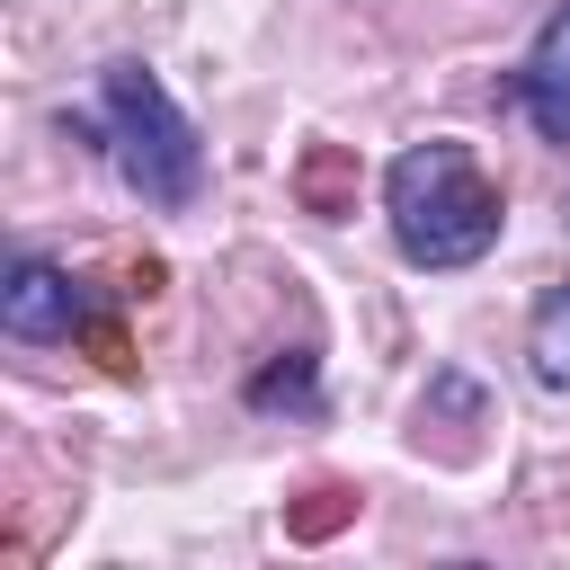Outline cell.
<instances>
[{
    "label": "cell",
    "instance_id": "1",
    "mask_svg": "<svg viewBox=\"0 0 570 570\" xmlns=\"http://www.w3.org/2000/svg\"><path fill=\"white\" fill-rule=\"evenodd\" d=\"M383 214H392V240L410 267H472L508 223L499 187L481 178V160L463 142H410L383 169Z\"/></svg>",
    "mask_w": 570,
    "mask_h": 570
},
{
    "label": "cell",
    "instance_id": "2",
    "mask_svg": "<svg viewBox=\"0 0 570 570\" xmlns=\"http://www.w3.org/2000/svg\"><path fill=\"white\" fill-rule=\"evenodd\" d=\"M98 116H107L116 178H125L142 205H160V214L196 205V187H205V142H196V125L178 116V98L160 89L151 62H107V71H98Z\"/></svg>",
    "mask_w": 570,
    "mask_h": 570
},
{
    "label": "cell",
    "instance_id": "3",
    "mask_svg": "<svg viewBox=\"0 0 570 570\" xmlns=\"http://www.w3.org/2000/svg\"><path fill=\"white\" fill-rule=\"evenodd\" d=\"M80 312H89V285L62 276L53 258H18L9 285H0V330L9 338H71Z\"/></svg>",
    "mask_w": 570,
    "mask_h": 570
},
{
    "label": "cell",
    "instance_id": "4",
    "mask_svg": "<svg viewBox=\"0 0 570 570\" xmlns=\"http://www.w3.org/2000/svg\"><path fill=\"white\" fill-rule=\"evenodd\" d=\"M508 98L534 116V134H543V142H561V151H570V0H561V9L543 18V36L525 45V62H517Z\"/></svg>",
    "mask_w": 570,
    "mask_h": 570
},
{
    "label": "cell",
    "instance_id": "5",
    "mask_svg": "<svg viewBox=\"0 0 570 570\" xmlns=\"http://www.w3.org/2000/svg\"><path fill=\"white\" fill-rule=\"evenodd\" d=\"M294 196H303V214H321V223L356 214V151H347V142H312V151L294 160Z\"/></svg>",
    "mask_w": 570,
    "mask_h": 570
},
{
    "label": "cell",
    "instance_id": "6",
    "mask_svg": "<svg viewBox=\"0 0 570 570\" xmlns=\"http://www.w3.org/2000/svg\"><path fill=\"white\" fill-rule=\"evenodd\" d=\"M525 356H534V383H543V392H570V285H552V294L534 303Z\"/></svg>",
    "mask_w": 570,
    "mask_h": 570
},
{
    "label": "cell",
    "instance_id": "7",
    "mask_svg": "<svg viewBox=\"0 0 570 570\" xmlns=\"http://www.w3.org/2000/svg\"><path fill=\"white\" fill-rule=\"evenodd\" d=\"M338 525H356V490H347V481H303V490L285 499V534H294V543H330Z\"/></svg>",
    "mask_w": 570,
    "mask_h": 570
},
{
    "label": "cell",
    "instance_id": "8",
    "mask_svg": "<svg viewBox=\"0 0 570 570\" xmlns=\"http://www.w3.org/2000/svg\"><path fill=\"white\" fill-rule=\"evenodd\" d=\"M71 338H80V347H89V356H98V365H107V374H134V347H125V321H116V312H107V303H89V312H80V330H71Z\"/></svg>",
    "mask_w": 570,
    "mask_h": 570
},
{
    "label": "cell",
    "instance_id": "9",
    "mask_svg": "<svg viewBox=\"0 0 570 570\" xmlns=\"http://www.w3.org/2000/svg\"><path fill=\"white\" fill-rule=\"evenodd\" d=\"M249 401H258V410H276V401H312V356H285V365H267V374L249 383Z\"/></svg>",
    "mask_w": 570,
    "mask_h": 570
}]
</instances>
